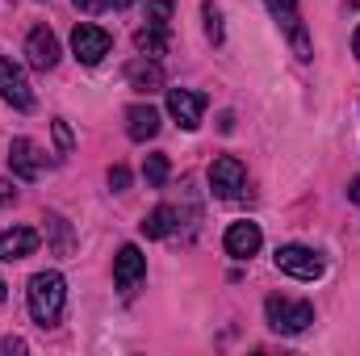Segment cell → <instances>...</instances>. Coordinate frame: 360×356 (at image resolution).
Listing matches in <instances>:
<instances>
[{"instance_id":"1","label":"cell","mask_w":360,"mask_h":356,"mask_svg":"<svg viewBox=\"0 0 360 356\" xmlns=\"http://www.w3.org/2000/svg\"><path fill=\"white\" fill-rule=\"evenodd\" d=\"M25 298H30L34 323H38V327H55L59 314H63V302H68V281H63L59 272H34Z\"/></svg>"},{"instance_id":"2","label":"cell","mask_w":360,"mask_h":356,"mask_svg":"<svg viewBox=\"0 0 360 356\" xmlns=\"http://www.w3.org/2000/svg\"><path fill=\"white\" fill-rule=\"evenodd\" d=\"M264 314H269V327L281 336H302L310 323H314V306L310 302H297V298H281L272 293L264 302Z\"/></svg>"},{"instance_id":"3","label":"cell","mask_w":360,"mask_h":356,"mask_svg":"<svg viewBox=\"0 0 360 356\" xmlns=\"http://www.w3.org/2000/svg\"><path fill=\"white\" fill-rule=\"evenodd\" d=\"M276 268L285 272V276H297V281H319L323 276V256L319 252H310V248H302V243H285V248H276Z\"/></svg>"},{"instance_id":"4","label":"cell","mask_w":360,"mask_h":356,"mask_svg":"<svg viewBox=\"0 0 360 356\" xmlns=\"http://www.w3.org/2000/svg\"><path fill=\"white\" fill-rule=\"evenodd\" d=\"M243 184H248V168H243L235 155H218V160L210 164V193H214V197L235 201V197L243 193Z\"/></svg>"},{"instance_id":"5","label":"cell","mask_w":360,"mask_h":356,"mask_svg":"<svg viewBox=\"0 0 360 356\" xmlns=\"http://www.w3.org/2000/svg\"><path fill=\"white\" fill-rule=\"evenodd\" d=\"M264 4H269V13L276 17V25L289 34L297 59H310V38H306V25H302V8H297V0H264Z\"/></svg>"},{"instance_id":"6","label":"cell","mask_w":360,"mask_h":356,"mask_svg":"<svg viewBox=\"0 0 360 356\" xmlns=\"http://www.w3.org/2000/svg\"><path fill=\"white\" fill-rule=\"evenodd\" d=\"M109 46H113V38H109V30H101V25H76L72 30V51H76V59L84 63V68H96L105 55H109Z\"/></svg>"},{"instance_id":"7","label":"cell","mask_w":360,"mask_h":356,"mask_svg":"<svg viewBox=\"0 0 360 356\" xmlns=\"http://www.w3.org/2000/svg\"><path fill=\"white\" fill-rule=\"evenodd\" d=\"M0 101H8L13 109H34V89L21 72V63L0 59Z\"/></svg>"},{"instance_id":"8","label":"cell","mask_w":360,"mask_h":356,"mask_svg":"<svg viewBox=\"0 0 360 356\" xmlns=\"http://www.w3.org/2000/svg\"><path fill=\"white\" fill-rule=\"evenodd\" d=\"M25 59H30L34 72H51V68L59 63V38H55L51 25L30 30V38H25Z\"/></svg>"},{"instance_id":"9","label":"cell","mask_w":360,"mask_h":356,"mask_svg":"<svg viewBox=\"0 0 360 356\" xmlns=\"http://www.w3.org/2000/svg\"><path fill=\"white\" fill-rule=\"evenodd\" d=\"M260 243H264V235H260L256 222H231L226 235H222V248H226V256H235V260H252V256L260 252Z\"/></svg>"},{"instance_id":"10","label":"cell","mask_w":360,"mask_h":356,"mask_svg":"<svg viewBox=\"0 0 360 356\" xmlns=\"http://www.w3.org/2000/svg\"><path fill=\"white\" fill-rule=\"evenodd\" d=\"M168 113L176 117L184 130H197L201 113H205V96L193 89H168Z\"/></svg>"},{"instance_id":"11","label":"cell","mask_w":360,"mask_h":356,"mask_svg":"<svg viewBox=\"0 0 360 356\" xmlns=\"http://www.w3.org/2000/svg\"><path fill=\"white\" fill-rule=\"evenodd\" d=\"M143 276H147V256H143L134 243H126V248L117 252V260H113V281H117V289L130 293V289H139Z\"/></svg>"},{"instance_id":"12","label":"cell","mask_w":360,"mask_h":356,"mask_svg":"<svg viewBox=\"0 0 360 356\" xmlns=\"http://www.w3.org/2000/svg\"><path fill=\"white\" fill-rule=\"evenodd\" d=\"M8 168L21 180H38V172H42V151H38V143H34V139H13V143H8Z\"/></svg>"},{"instance_id":"13","label":"cell","mask_w":360,"mask_h":356,"mask_svg":"<svg viewBox=\"0 0 360 356\" xmlns=\"http://www.w3.org/2000/svg\"><path fill=\"white\" fill-rule=\"evenodd\" d=\"M38 243H42V235L34 231V227H13V231H4L0 235V260H25V256H34L38 252Z\"/></svg>"},{"instance_id":"14","label":"cell","mask_w":360,"mask_h":356,"mask_svg":"<svg viewBox=\"0 0 360 356\" xmlns=\"http://www.w3.org/2000/svg\"><path fill=\"white\" fill-rule=\"evenodd\" d=\"M126 134H130L134 143L155 139V134H160V109H155V105H130V109H126Z\"/></svg>"},{"instance_id":"15","label":"cell","mask_w":360,"mask_h":356,"mask_svg":"<svg viewBox=\"0 0 360 356\" xmlns=\"http://www.w3.org/2000/svg\"><path fill=\"white\" fill-rule=\"evenodd\" d=\"M126 84L130 89H139V92H160L164 89V68L155 63V59H134L130 68H126Z\"/></svg>"},{"instance_id":"16","label":"cell","mask_w":360,"mask_h":356,"mask_svg":"<svg viewBox=\"0 0 360 356\" xmlns=\"http://www.w3.org/2000/svg\"><path fill=\"white\" fill-rule=\"evenodd\" d=\"M176 218H180V214L172 210V205H155L139 227H143V235H147V239H164V235H172V231H176Z\"/></svg>"},{"instance_id":"17","label":"cell","mask_w":360,"mask_h":356,"mask_svg":"<svg viewBox=\"0 0 360 356\" xmlns=\"http://www.w3.org/2000/svg\"><path fill=\"white\" fill-rule=\"evenodd\" d=\"M134 46H139V55H147V59H155V55H164V51H168V30H155V25H143V30L134 34Z\"/></svg>"},{"instance_id":"18","label":"cell","mask_w":360,"mask_h":356,"mask_svg":"<svg viewBox=\"0 0 360 356\" xmlns=\"http://www.w3.org/2000/svg\"><path fill=\"white\" fill-rule=\"evenodd\" d=\"M143 177H147V184H151V189H164V184H168V155H147Z\"/></svg>"},{"instance_id":"19","label":"cell","mask_w":360,"mask_h":356,"mask_svg":"<svg viewBox=\"0 0 360 356\" xmlns=\"http://www.w3.org/2000/svg\"><path fill=\"white\" fill-rule=\"evenodd\" d=\"M168 21H172V0H147V25L168 30Z\"/></svg>"},{"instance_id":"20","label":"cell","mask_w":360,"mask_h":356,"mask_svg":"<svg viewBox=\"0 0 360 356\" xmlns=\"http://www.w3.org/2000/svg\"><path fill=\"white\" fill-rule=\"evenodd\" d=\"M201 17H205V34H210V42L218 46V42H222V13H218V4L205 0V4H201Z\"/></svg>"},{"instance_id":"21","label":"cell","mask_w":360,"mask_h":356,"mask_svg":"<svg viewBox=\"0 0 360 356\" xmlns=\"http://www.w3.org/2000/svg\"><path fill=\"white\" fill-rule=\"evenodd\" d=\"M109 189H113V193H126V189H130V172H126L122 164L109 168Z\"/></svg>"},{"instance_id":"22","label":"cell","mask_w":360,"mask_h":356,"mask_svg":"<svg viewBox=\"0 0 360 356\" xmlns=\"http://www.w3.org/2000/svg\"><path fill=\"white\" fill-rule=\"evenodd\" d=\"M55 143H59V151H63V155L72 151V130H68V122H55Z\"/></svg>"},{"instance_id":"23","label":"cell","mask_w":360,"mask_h":356,"mask_svg":"<svg viewBox=\"0 0 360 356\" xmlns=\"http://www.w3.org/2000/svg\"><path fill=\"white\" fill-rule=\"evenodd\" d=\"M0 352H25V340L8 336V340H0Z\"/></svg>"},{"instance_id":"24","label":"cell","mask_w":360,"mask_h":356,"mask_svg":"<svg viewBox=\"0 0 360 356\" xmlns=\"http://www.w3.org/2000/svg\"><path fill=\"white\" fill-rule=\"evenodd\" d=\"M13 197H17V189H13V184H8V180H0V205H8V201H13Z\"/></svg>"},{"instance_id":"25","label":"cell","mask_w":360,"mask_h":356,"mask_svg":"<svg viewBox=\"0 0 360 356\" xmlns=\"http://www.w3.org/2000/svg\"><path fill=\"white\" fill-rule=\"evenodd\" d=\"M72 4H76V8H84V13H96L105 0H72Z\"/></svg>"},{"instance_id":"26","label":"cell","mask_w":360,"mask_h":356,"mask_svg":"<svg viewBox=\"0 0 360 356\" xmlns=\"http://www.w3.org/2000/svg\"><path fill=\"white\" fill-rule=\"evenodd\" d=\"M348 197H352V201H356V205H360V177L352 180V184H348Z\"/></svg>"},{"instance_id":"27","label":"cell","mask_w":360,"mask_h":356,"mask_svg":"<svg viewBox=\"0 0 360 356\" xmlns=\"http://www.w3.org/2000/svg\"><path fill=\"white\" fill-rule=\"evenodd\" d=\"M352 55L360 59V25H356V34H352Z\"/></svg>"},{"instance_id":"28","label":"cell","mask_w":360,"mask_h":356,"mask_svg":"<svg viewBox=\"0 0 360 356\" xmlns=\"http://www.w3.org/2000/svg\"><path fill=\"white\" fill-rule=\"evenodd\" d=\"M105 4H113V8H130L134 0H105Z\"/></svg>"},{"instance_id":"29","label":"cell","mask_w":360,"mask_h":356,"mask_svg":"<svg viewBox=\"0 0 360 356\" xmlns=\"http://www.w3.org/2000/svg\"><path fill=\"white\" fill-rule=\"evenodd\" d=\"M4 298H8V285H4V276H0V302H4Z\"/></svg>"}]
</instances>
